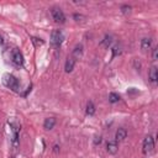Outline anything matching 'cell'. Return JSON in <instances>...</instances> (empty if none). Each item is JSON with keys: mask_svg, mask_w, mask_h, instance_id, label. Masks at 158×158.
Masks as SVG:
<instances>
[{"mask_svg": "<svg viewBox=\"0 0 158 158\" xmlns=\"http://www.w3.org/2000/svg\"><path fill=\"white\" fill-rule=\"evenodd\" d=\"M2 83H4V85H5L6 88L11 89V90L15 91V93H19V91H20V81H19V79H17L16 77H14L12 74H9V73L4 74V77H2Z\"/></svg>", "mask_w": 158, "mask_h": 158, "instance_id": "cell-1", "label": "cell"}, {"mask_svg": "<svg viewBox=\"0 0 158 158\" xmlns=\"http://www.w3.org/2000/svg\"><path fill=\"white\" fill-rule=\"evenodd\" d=\"M63 41H64V35H63L62 30H58V28L53 30L51 33V44L56 48H59Z\"/></svg>", "mask_w": 158, "mask_h": 158, "instance_id": "cell-2", "label": "cell"}, {"mask_svg": "<svg viewBox=\"0 0 158 158\" xmlns=\"http://www.w3.org/2000/svg\"><path fill=\"white\" fill-rule=\"evenodd\" d=\"M153 149H154V138H153V136L148 135V136H146L144 139H143V143H142V152H143L144 154H149V153L153 152Z\"/></svg>", "mask_w": 158, "mask_h": 158, "instance_id": "cell-3", "label": "cell"}, {"mask_svg": "<svg viewBox=\"0 0 158 158\" xmlns=\"http://www.w3.org/2000/svg\"><path fill=\"white\" fill-rule=\"evenodd\" d=\"M51 15H52V19L54 20V22H57V23H64L65 22V15L60 7H57V6L52 7Z\"/></svg>", "mask_w": 158, "mask_h": 158, "instance_id": "cell-4", "label": "cell"}, {"mask_svg": "<svg viewBox=\"0 0 158 158\" xmlns=\"http://www.w3.org/2000/svg\"><path fill=\"white\" fill-rule=\"evenodd\" d=\"M11 59H12V63L17 67H21L23 64V56L22 53L17 49V48H14L12 49V54H11Z\"/></svg>", "mask_w": 158, "mask_h": 158, "instance_id": "cell-5", "label": "cell"}, {"mask_svg": "<svg viewBox=\"0 0 158 158\" xmlns=\"http://www.w3.org/2000/svg\"><path fill=\"white\" fill-rule=\"evenodd\" d=\"M148 79H149V81H151L153 85L157 84V80H158V69H157L156 65L151 67V69H149V72H148Z\"/></svg>", "mask_w": 158, "mask_h": 158, "instance_id": "cell-6", "label": "cell"}, {"mask_svg": "<svg viewBox=\"0 0 158 158\" xmlns=\"http://www.w3.org/2000/svg\"><path fill=\"white\" fill-rule=\"evenodd\" d=\"M70 57L74 59V60H79L81 57H83V46L81 44H77L70 54Z\"/></svg>", "mask_w": 158, "mask_h": 158, "instance_id": "cell-7", "label": "cell"}, {"mask_svg": "<svg viewBox=\"0 0 158 158\" xmlns=\"http://www.w3.org/2000/svg\"><path fill=\"white\" fill-rule=\"evenodd\" d=\"M126 137H127V131H126V128H123V127L118 128V130L116 131V133H115V141H116V142L125 141Z\"/></svg>", "mask_w": 158, "mask_h": 158, "instance_id": "cell-8", "label": "cell"}, {"mask_svg": "<svg viewBox=\"0 0 158 158\" xmlns=\"http://www.w3.org/2000/svg\"><path fill=\"white\" fill-rule=\"evenodd\" d=\"M106 151H107L110 154H116L117 151H118V144H117V142H116V141H110V142H107V144H106Z\"/></svg>", "mask_w": 158, "mask_h": 158, "instance_id": "cell-9", "label": "cell"}, {"mask_svg": "<svg viewBox=\"0 0 158 158\" xmlns=\"http://www.w3.org/2000/svg\"><path fill=\"white\" fill-rule=\"evenodd\" d=\"M75 63H77V60H74L72 57H68V58H67V60H65L64 70H65L67 73H70V72L74 69V65H75Z\"/></svg>", "mask_w": 158, "mask_h": 158, "instance_id": "cell-10", "label": "cell"}, {"mask_svg": "<svg viewBox=\"0 0 158 158\" xmlns=\"http://www.w3.org/2000/svg\"><path fill=\"white\" fill-rule=\"evenodd\" d=\"M54 125H56V118H54V117H47V118L44 120V122H43V127H44V130H47V131L52 130V128L54 127Z\"/></svg>", "mask_w": 158, "mask_h": 158, "instance_id": "cell-11", "label": "cell"}, {"mask_svg": "<svg viewBox=\"0 0 158 158\" xmlns=\"http://www.w3.org/2000/svg\"><path fill=\"white\" fill-rule=\"evenodd\" d=\"M151 47H152V40H151V38H147V37L142 38V41H141V49H142L143 52H146V51H148Z\"/></svg>", "mask_w": 158, "mask_h": 158, "instance_id": "cell-12", "label": "cell"}, {"mask_svg": "<svg viewBox=\"0 0 158 158\" xmlns=\"http://www.w3.org/2000/svg\"><path fill=\"white\" fill-rule=\"evenodd\" d=\"M85 112H86V115H89V116H91V115H94V114H95V106H94L93 101H88Z\"/></svg>", "mask_w": 158, "mask_h": 158, "instance_id": "cell-13", "label": "cell"}, {"mask_svg": "<svg viewBox=\"0 0 158 158\" xmlns=\"http://www.w3.org/2000/svg\"><path fill=\"white\" fill-rule=\"evenodd\" d=\"M111 43H112V37H111L110 35H106V36H105V38L102 40L101 44H102V46H105V47H109Z\"/></svg>", "mask_w": 158, "mask_h": 158, "instance_id": "cell-14", "label": "cell"}, {"mask_svg": "<svg viewBox=\"0 0 158 158\" xmlns=\"http://www.w3.org/2000/svg\"><path fill=\"white\" fill-rule=\"evenodd\" d=\"M118 100H120V96H118L117 94H115V93H111V94L109 95V101H110V102L115 104V102H117Z\"/></svg>", "mask_w": 158, "mask_h": 158, "instance_id": "cell-15", "label": "cell"}, {"mask_svg": "<svg viewBox=\"0 0 158 158\" xmlns=\"http://www.w3.org/2000/svg\"><path fill=\"white\" fill-rule=\"evenodd\" d=\"M120 53H121V47H120L118 44H115V46L112 47V58L116 57V56H118Z\"/></svg>", "mask_w": 158, "mask_h": 158, "instance_id": "cell-16", "label": "cell"}, {"mask_svg": "<svg viewBox=\"0 0 158 158\" xmlns=\"http://www.w3.org/2000/svg\"><path fill=\"white\" fill-rule=\"evenodd\" d=\"M130 10H131V6H128V5H122V6H121V12L125 14V15L128 14Z\"/></svg>", "mask_w": 158, "mask_h": 158, "instance_id": "cell-17", "label": "cell"}, {"mask_svg": "<svg viewBox=\"0 0 158 158\" xmlns=\"http://www.w3.org/2000/svg\"><path fill=\"white\" fill-rule=\"evenodd\" d=\"M157 57H158V48L154 47V48L152 49V59H153V60H157Z\"/></svg>", "mask_w": 158, "mask_h": 158, "instance_id": "cell-18", "label": "cell"}, {"mask_svg": "<svg viewBox=\"0 0 158 158\" xmlns=\"http://www.w3.org/2000/svg\"><path fill=\"white\" fill-rule=\"evenodd\" d=\"M41 38H36V37H32V42L35 43V46H40V44H43V41H40Z\"/></svg>", "mask_w": 158, "mask_h": 158, "instance_id": "cell-19", "label": "cell"}, {"mask_svg": "<svg viewBox=\"0 0 158 158\" xmlns=\"http://www.w3.org/2000/svg\"><path fill=\"white\" fill-rule=\"evenodd\" d=\"M100 142H101V136H96L95 139H94V143L95 144H100Z\"/></svg>", "mask_w": 158, "mask_h": 158, "instance_id": "cell-20", "label": "cell"}, {"mask_svg": "<svg viewBox=\"0 0 158 158\" xmlns=\"http://www.w3.org/2000/svg\"><path fill=\"white\" fill-rule=\"evenodd\" d=\"M53 152H56V153H58V152H59V147H58L57 144L53 147Z\"/></svg>", "mask_w": 158, "mask_h": 158, "instance_id": "cell-21", "label": "cell"}, {"mask_svg": "<svg viewBox=\"0 0 158 158\" xmlns=\"http://www.w3.org/2000/svg\"><path fill=\"white\" fill-rule=\"evenodd\" d=\"M2 42H4V40H2V37L0 36V44H2Z\"/></svg>", "mask_w": 158, "mask_h": 158, "instance_id": "cell-22", "label": "cell"}]
</instances>
